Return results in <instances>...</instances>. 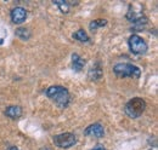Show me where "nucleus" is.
<instances>
[{"mask_svg":"<svg viewBox=\"0 0 158 150\" xmlns=\"http://www.w3.org/2000/svg\"><path fill=\"white\" fill-rule=\"evenodd\" d=\"M45 94L48 96V98H50L54 103H56L60 108H66L71 101V94L68 92V90L63 86L60 85H54L50 86Z\"/></svg>","mask_w":158,"mask_h":150,"instance_id":"f257e3e1","label":"nucleus"},{"mask_svg":"<svg viewBox=\"0 0 158 150\" xmlns=\"http://www.w3.org/2000/svg\"><path fill=\"white\" fill-rule=\"evenodd\" d=\"M145 109H146V102L142 98H139V97L130 99L124 107V112L130 119L140 117L143 114Z\"/></svg>","mask_w":158,"mask_h":150,"instance_id":"f03ea898","label":"nucleus"},{"mask_svg":"<svg viewBox=\"0 0 158 150\" xmlns=\"http://www.w3.org/2000/svg\"><path fill=\"white\" fill-rule=\"evenodd\" d=\"M113 73L119 77H140V68L130 63H118L113 67Z\"/></svg>","mask_w":158,"mask_h":150,"instance_id":"7ed1b4c3","label":"nucleus"},{"mask_svg":"<svg viewBox=\"0 0 158 150\" xmlns=\"http://www.w3.org/2000/svg\"><path fill=\"white\" fill-rule=\"evenodd\" d=\"M127 18L133 23V30H142L145 28V26L147 24V17L145 15H142L141 11H136L133 6H130L128 14H127Z\"/></svg>","mask_w":158,"mask_h":150,"instance_id":"20e7f679","label":"nucleus"},{"mask_svg":"<svg viewBox=\"0 0 158 150\" xmlns=\"http://www.w3.org/2000/svg\"><path fill=\"white\" fill-rule=\"evenodd\" d=\"M54 143L56 147H59L61 149H68L77 143V137L74 133H71V132L60 133L54 137Z\"/></svg>","mask_w":158,"mask_h":150,"instance_id":"39448f33","label":"nucleus"},{"mask_svg":"<svg viewBox=\"0 0 158 150\" xmlns=\"http://www.w3.org/2000/svg\"><path fill=\"white\" fill-rule=\"evenodd\" d=\"M128 45H129V49L130 51L134 53V55H143L147 52V44L146 41L140 38L139 35H131L128 40Z\"/></svg>","mask_w":158,"mask_h":150,"instance_id":"423d86ee","label":"nucleus"},{"mask_svg":"<svg viewBox=\"0 0 158 150\" xmlns=\"http://www.w3.org/2000/svg\"><path fill=\"white\" fill-rule=\"evenodd\" d=\"M10 16H11V21L15 24H21V23H23L27 19V11H26V9H23L21 6H17V7L11 10Z\"/></svg>","mask_w":158,"mask_h":150,"instance_id":"0eeeda50","label":"nucleus"},{"mask_svg":"<svg viewBox=\"0 0 158 150\" xmlns=\"http://www.w3.org/2000/svg\"><path fill=\"white\" fill-rule=\"evenodd\" d=\"M85 136L88 137H94V138H102L105 136V128L101 124H93L86 127L85 130Z\"/></svg>","mask_w":158,"mask_h":150,"instance_id":"6e6552de","label":"nucleus"},{"mask_svg":"<svg viewBox=\"0 0 158 150\" xmlns=\"http://www.w3.org/2000/svg\"><path fill=\"white\" fill-rule=\"evenodd\" d=\"M22 112H23V110H22L20 105H10V107L6 108L5 115L7 117L12 119V120H16V119H20L22 116Z\"/></svg>","mask_w":158,"mask_h":150,"instance_id":"1a4fd4ad","label":"nucleus"},{"mask_svg":"<svg viewBox=\"0 0 158 150\" xmlns=\"http://www.w3.org/2000/svg\"><path fill=\"white\" fill-rule=\"evenodd\" d=\"M102 76V68L100 67V63H95L90 69H89V73H88V77L89 80L91 81H98L101 79Z\"/></svg>","mask_w":158,"mask_h":150,"instance_id":"9d476101","label":"nucleus"},{"mask_svg":"<svg viewBox=\"0 0 158 150\" xmlns=\"http://www.w3.org/2000/svg\"><path fill=\"white\" fill-rule=\"evenodd\" d=\"M84 64H85L84 59L79 56L78 53H73L72 55V67H73V69L76 72H80L83 69Z\"/></svg>","mask_w":158,"mask_h":150,"instance_id":"9b49d317","label":"nucleus"},{"mask_svg":"<svg viewBox=\"0 0 158 150\" xmlns=\"http://www.w3.org/2000/svg\"><path fill=\"white\" fill-rule=\"evenodd\" d=\"M15 34H16L17 38H20L21 40H29V38L32 37L31 30H29L28 28H26V27H20V28H17V29L15 30Z\"/></svg>","mask_w":158,"mask_h":150,"instance_id":"f8f14e48","label":"nucleus"},{"mask_svg":"<svg viewBox=\"0 0 158 150\" xmlns=\"http://www.w3.org/2000/svg\"><path fill=\"white\" fill-rule=\"evenodd\" d=\"M73 39H76V40H78L80 42H88L90 39H89V35L86 34V32L84 30V29H79L77 30L74 34H73Z\"/></svg>","mask_w":158,"mask_h":150,"instance_id":"ddd939ff","label":"nucleus"},{"mask_svg":"<svg viewBox=\"0 0 158 150\" xmlns=\"http://www.w3.org/2000/svg\"><path fill=\"white\" fill-rule=\"evenodd\" d=\"M54 4L55 5H57L60 9V11L61 12H63V14H68L69 12V9H71V2L69 1H64V0H56V1H54Z\"/></svg>","mask_w":158,"mask_h":150,"instance_id":"4468645a","label":"nucleus"},{"mask_svg":"<svg viewBox=\"0 0 158 150\" xmlns=\"http://www.w3.org/2000/svg\"><path fill=\"white\" fill-rule=\"evenodd\" d=\"M107 24V21L106 19H94V21H91L90 23H89V28L91 29V30H95V29H99V28H102V27H105Z\"/></svg>","mask_w":158,"mask_h":150,"instance_id":"2eb2a0df","label":"nucleus"},{"mask_svg":"<svg viewBox=\"0 0 158 150\" xmlns=\"http://www.w3.org/2000/svg\"><path fill=\"white\" fill-rule=\"evenodd\" d=\"M91 150H106L103 147H95V148H93Z\"/></svg>","mask_w":158,"mask_h":150,"instance_id":"dca6fc26","label":"nucleus"},{"mask_svg":"<svg viewBox=\"0 0 158 150\" xmlns=\"http://www.w3.org/2000/svg\"><path fill=\"white\" fill-rule=\"evenodd\" d=\"M7 150H20L19 148H16V147H11V148H9Z\"/></svg>","mask_w":158,"mask_h":150,"instance_id":"f3484780","label":"nucleus"},{"mask_svg":"<svg viewBox=\"0 0 158 150\" xmlns=\"http://www.w3.org/2000/svg\"><path fill=\"white\" fill-rule=\"evenodd\" d=\"M39 150H52L51 148H48V147H45V148H41V149H39Z\"/></svg>","mask_w":158,"mask_h":150,"instance_id":"a211bd4d","label":"nucleus"}]
</instances>
